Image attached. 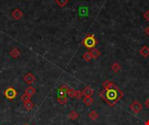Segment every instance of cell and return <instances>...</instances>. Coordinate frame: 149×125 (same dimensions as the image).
<instances>
[{"label": "cell", "instance_id": "6da1fadb", "mask_svg": "<svg viewBox=\"0 0 149 125\" xmlns=\"http://www.w3.org/2000/svg\"><path fill=\"white\" fill-rule=\"evenodd\" d=\"M100 97L110 106H114L123 97V92L114 84L108 89H103L100 93Z\"/></svg>", "mask_w": 149, "mask_h": 125}, {"label": "cell", "instance_id": "7a4b0ae2", "mask_svg": "<svg viewBox=\"0 0 149 125\" xmlns=\"http://www.w3.org/2000/svg\"><path fill=\"white\" fill-rule=\"evenodd\" d=\"M97 44H98V42L93 35H89V36L85 37V39L83 40V44L85 45V47H86L89 50L94 49Z\"/></svg>", "mask_w": 149, "mask_h": 125}, {"label": "cell", "instance_id": "3957f363", "mask_svg": "<svg viewBox=\"0 0 149 125\" xmlns=\"http://www.w3.org/2000/svg\"><path fill=\"white\" fill-rule=\"evenodd\" d=\"M18 96V91L13 87H8L5 90V97L8 100H13Z\"/></svg>", "mask_w": 149, "mask_h": 125}, {"label": "cell", "instance_id": "277c9868", "mask_svg": "<svg viewBox=\"0 0 149 125\" xmlns=\"http://www.w3.org/2000/svg\"><path fill=\"white\" fill-rule=\"evenodd\" d=\"M143 107L142 104L139 102V101H133L131 104H130V110L134 113V114H139L141 110H142Z\"/></svg>", "mask_w": 149, "mask_h": 125}, {"label": "cell", "instance_id": "5b68a950", "mask_svg": "<svg viewBox=\"0 0 149 125\" xmlns=\"http://www.w3.org/2000/svg\"><path fill=\"white\" fill-rule=\"evenodd\" d=\"M23 79H24V81L26 83H28V84H32V83H33L35 82V80H36L34 75H33V73H31V72L27 73V74L23 77Z\"/></svg>", "mask_w": 149, "mask_h": 125}, {"label": "cell", "instance_id": "8992f818", "mask_svg": "<svg viewBox=\"0 0 149 125\" xmlns=\"http://www.w3.org/2000/svg\"><path fill=\"white\" fill-rule=\"evenodd\" d=\"M67 90H68V87L66 85H62L58 90V97H66L67 96Z\"/></svg>", "mask_w": 149, "mask_h": 125}, {"label": "cell", "instance_id": "52a82bcc", "mask_svg": "<svg viewBox=\"0 0 149 125\" xmlns=\"http://www.w3.org/2000/svg\"><path fill=\"white\" fill-rule=\"evenodd\" d=\"M12 17L14 18V19H16V20H18V19H20L22 17H23V11L20 10V9H15L12 12Z\"/></svg>", "mask_w": 149, "mask_h": 125}, {"label": "cell", "instance_id": "ba28073f", "mask_svg": "<svg viewBox=\"0 0 149 125\" xmlns=\"http://www.w3.org/2000/svg\"><path fill=\"white\" fill-rule=\"evenodd\" d=\"M82 92H83V95L85 97H92L93 95V93H94L93 89L90 86H86Z\"/></svg>", "mask_w": 149, "mask_h": 125}, {"label": "cell", "instance_id": "9c48e42d", "mask_svg": "<svg viewBox=\"0 0 149 125\" xmlns=\"http://www.w3.org/2000/svg\"><path fill=\"white\" fill-rule=\"evenodd\" d=\"M24 93L27 94L28 96H30V97H32L34 95V94L36 93V89H35L34 87H33V86H29V87H27V88L25 89Z\"/></svg>", "mask_w": 149, "mask_h": 125}, {"label": "cell", "instance_id": "30bf717a", "mask_svg": "<svg viewBox=\"0 0 149 125\" xmlns=\"http://www.w3.org/2000/svg\"><path fill=\"white\" fill-rule=\"evenodd\" d=\"M140 54L143 56V57H147L149 56V48L145 45L143 46L140 50Z\"/></svg>", "mask_w": 149, "mask_h": 125}, {"label": "cell", "instance_id": "8fae6325", "mask_svg": "<svg viewBox=\"0 0 149 125\" xmlns=\"http://www.w3.org/2000/svg\"><path fill=\"white\" fill-rule=\"evenodd\" d=\"M10 55L12 58H18L20 56V51L18 48H12L10 51Z\"/></svg>", "mask_w": 149, "mask_h": 125}, {"label": "cell", "instance_id": "7c38bea8", "mask_svg": "<svg viewBox=\"0 0 149 125\" xmlns=\"http://www.w3.org/2000/svg\"><path fill=\"white\" fill-rule=\"evenodd\" d=\"M33 106H34V103L31 100H28V101L24 103V108L26 110H31L33 108Z\"/></svg>", "mask_w": 149, "mask_h": 125}, {"label": "cell", "instance_id": "4fadbf2b", "mask_svg": "<svg viewBox=\"0 0 149 125\" xmlns=\"http://www.w3.org/2000/svg\"><path fill=\"white\" fill-rule=\"evenodd\" d=\"M83 103L86 105V106H90L91 104H93V99L91 97H85L83 99Z\"/></svg>", "mask_w": 149, "mask_h": 125}, {"label": "cell", "instance_id": "5bb4252c", "mask_svg": "<svg viewBox=\"0 0 149 125\" xmlns=\"http://www.w3.org/2000/svg\"><path fill=\"white\" fill-rule=\"evenodd\" d=\"M91 53H92V56H93V59H96V58H98L100 56V51L98 50V49H96V48H94V49H93V50H91Z\"/></svg>", "mask_w": 149, "mask_h": 125}, {"label": "cell", "instance_id": "9a60e30c", "mask_svg": "<svg viewBox=\"0 0 149 125\" xmlns=\"http://www.w3.org/2000/svg\"><path fill=\"white\" fill-rule=\"evenodd\" d=\"M68 2H69V0H56V4L61 8L66 6Z\"/></svg>", "mask_w": 149, "mask_h": 125}, {"label": "cell", "instance_id": "2e32d148", "mask_svg": "<svg viewBox=\"0 0 149 125\" xmlns=\"http://www.w3.org/2000/svg\"><path fill=\"white\" fill-rule=\"evenodd\" d=\"M103 88H104V89H110V88H112L113 85H114V83H112V82H110V81H108V80H106V81H105L104 83H103Z\"/></svg>", "mask_w": 149, "mask_h": 125}, {"label": "cell", "instance_id": "e0dca14e", "mask_svg": "<svg viewBox=\"0 0 149 125\" xmlns=\"http://www.w3.org/2000/svg\"><path fill=\"white\" fill-rule=\"evenodd\" d=\"M121 69V66L120 65V64H119V62H114V64L112 65V70L114 72H118Z\"/></svg>", "mask_w": 149, "mask_h": 125}, {"label": "cell", "instance_id": "ac0fdd59", "mask_svg": "<svg viewBox=\"0 0 149 125\" xmlns=\"http://www.w3.org/2000/svg\"><path fill=\"white\" fill-rule=\"evenodd\" d=\"M68 117H69L70 119H72V120H76V119L79 117V114H78L76 111L72 110V111H71L70 114L68 115Z\"/></svg>", "mask_w": 149, "mask_h": 125}, {"label": "cell", "instance_id": "d6986e66", "mask_svg": "<svg viewBox=\"0 0 149 125\" xmlns=\"http://www.w3.org/2000/svg\"><path fill=\"white\" fill-rule=\"evenodd\" d=\"M83 58H84L85 61H90V60L93 58V56H92L91 51H87V52H85V53L83 55Z\"/></svg>", "mask_w": 149, "mask_h": 125}, {"label": "cell", "instance_id": "ffe728a7", "mask_svg": "<svg viewBox=\"0 0 149 125\" xmlns=\"http://www.w3.org/2000/svg\"><path fill=\"white\" fill-rule=\"evenodd\" d=\"M57 102L59 103V104H66L67 103V97H58L57 99Z\"/></svg>", "mask_w": 149, "mask_h": 125}, {"label": "cell", "instance_id": "44dd1931", "mask_svg": "<svg viewBox=\"0 0 149 125\" xmlns=\"http://www.w3.org/2000/svg\"><path fill=\"white\" fill-rule=\"evenodd\" d=\"M67 95H68L70 97H75V95H76V90H75L74 89L68 88V90H67Z\"/></svg>", "mask_w": 149, "mask_h": 125}, {"label": "cell", "instance_id": "7402d4cb", "mask_svg": "<svg viewBox=\"0 0 149 125\" xmlns=\"http://www.w3.org/2000/svg\"><path fill=\"white\" fill-rule=\"evenodd\" d=\"M89 117H90L92 120H96L99 117V115L95 110H93V111L90 112V114H89Z\"/></svg>", "mask_w": 149, "mask_h": 125}, {"label": "cell", "instance_id": "603a6c76", "mask_svg": "<svg viewBox=\"0 0 149 125\" xmlns=\"http://www.w3.org/2000/svg\"><path fill=\"white\" fill-rule=\"evenodd\" d=\"M31 97L30 96H28L27 94H25V93H24L23 95H22V97H21V100L24 103V102H26V101H28V100H31Z\"/></svg>", "mask_w": 149, "mask_h": 125}, {"label": "cell", "instance_id": "cb8c5ba5", "mask_svg": "<svg viewBox=\"0 0 149 125\" xmlns=\"http://www.w3.org/2000/svg\"><path fill=\"white\" fill-rule=\"evenodd\" d=\"M83 92L82 91H79V90H76V95H75V97L77 99H80L82 97H83Z\"/></svg>", "mask_w": 149, "mask_h": 125}, {"label": "cell", "instance_id": "d4e9b609", "mask_svg": "<svg viewBox=\"0 0 149 125\" xmlns=\"http://www.w3.org/2000/svg\"><path fill=\"white\" fill-rule=\"evenodd\" d=\"M144 17L146 18V20L149 21V11H147L144 13Z\"/></svg>", "mask_w": 149, "mask_h": 125}, {"label": "cell", "instance_id": "484cf974", "mask_svg": "<svg viewBox=\"0 0 149 125\" xmlns=\"http://www.w3.org/2000/svg\"><path fill=\"white\" fill-rule=\"evenodd\" d=\"M145 105H146V107L147 109H149V97L146 100V102H145Z\"/></svg>", "mask_w": 149, "mask_h": 125}, {"label": "cell", "instance_id": "4316f807", "mask_svg": "<svg viewBox=\"0 0 149 125\" xmlns=\"http://www.w3.org/2000/svg\"><path fill=\"white\" fill-rule=\"evenodd\" d=\"M145 33H146L147 36H149V26L146 28V30H145Z\"/></svg>", "mask_w": 149, "mask_h": 125}, {"label": "cell", "instance_id": "83f0119b", "mask_svg": "<svg viewBox=\"0 0 149 125\" xmlns=\"http://www.w3.org/2000/svg\"><path fill=\"white\" fill-rule=\"evenodd\" d=\"M145 125H149V120H147V121L145 122Z\"/></svg>", "mask_w": 149, "mask_h": 125}, {"label": "cell", "instance_id": "f1b7e54d", "mask_svg": "<svg viewBox=\"0 0 149 125\" xmlns=\"http://www.w3.org/2000/svg\"><path fill=\"white\" fill-rule=\"evenodd\" d=\"M24 125H28V124H24Z\"/></svg>", "mask_w": 149, "mask_h": 125}, {"label": "cell", "instance_id": "f546056e", "mask_svg": "<svg viewBox=\"0 0 149 125\" xmlns=\"http://www.w3.org/2000/svg\"><path fill=\"white\" fill-rule=\"evenodd\" d=\"M24 1H26V0H24Z\"/></svg>", "mask_w": 149, "mask_h": 125}]
</instances>
